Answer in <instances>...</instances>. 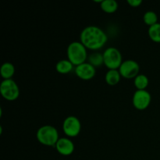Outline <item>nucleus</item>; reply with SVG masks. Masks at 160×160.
<instances>
[{
  "label": "nucleus",
  "instance_id": "nucleus-16",
  "mask_svg": "<svg viewBox=\"0 0 160 160\" xmlns=\"http://www.w3.org/2000/svg\"><path fill=\"white\" fill-rule=\"evenodd\" d=\"M148 36L152 41L155 42H160V23H157L148 28Z\"/></svg>",
  "mask_w": 160,
  "mask_h": 160
},
{
  "label": "nucleus",
  "instance_id": "nucleus-4",
  "mask_svg": "<svg viewBox=\"0 0 160 160\" xmlns=\"http://www.w3.org/2000/svg\"><path fill=\"white\" fill-rule=\"evenodd\" d=\"M103 54L104 65L109 70H117L121 66L122 55L117 48L109 47L105 50Z\"/></svg>",
  "mask_w": 160,
  "mask_h": 160
},
{
  "label": "nucleus",
  "instance_id": "nucleus-1",
  "mask_svg": "<svg viewBox=\"0 0 160 160\" xmlns=\"http://www.w3.org/2000/svg\"><path fill=\"white\" fill-rule=\"evenodd\" d=\"M81 42L90 50H98L106 44L108 38L103 30L96 26L86 27L80 35Z\"/></svg>",
  "mask_w": 160,
  "mask_h": 160
},
{
  "label": "nucleus",
  "instance_id": "nucleus-6",
  "mask_svg": "<svg viewBox=\"0 0 160 160\" xmlns=\"http://www.w3.org/2000/svg\"><path fill=\"white\" fill-rule=\"evenodd\" d=\"M64 134L70 138L77 137L81 131V123L79 119L73 116H70L64 120L62 123Z\"/></svg>",
  "mask_w": 160,
  "mask_h": 160
},
{
  "label": "nucleus",
  "instance_id": "nucleus-7",
  "mask_svg": "<svg viewBox=\"0 0 160 160\" xmlns=\"http://www.w3.org/2000/svg\"><path fill=\"white\" fill-rule=\"evenodd\" d=\"M139 70H140L139 64L132 59L123 61L119 68V72L121 77L127 79L135 78L138 75Z\"/></svg>",
  "mask_w": 160,
  "mask_h": 160
},
{
  "label": "nucleus",
  "instance_id": "nucleus-13",
  "mask_svg": "<svg viewBox=\"0 0 160 160\" xmlns=\"http://www.w3.org/2000/svg\"><path fill=\"white\" fill-rule=\"evenodd\" d=\"M120 78H121V75H120L119 70H109V71L106 73L105 80L108 84L113 86L120 82Z\"/></svg>",
  "mask_w": 160,
  "mask_h": 160
},
{
  "label": "nucleus",
  "instance_id": "nucleus-5",
  "mask_svg": "<svg viewBox=\"0 0 160 160\" xmlns=\"http://www.w3.org/2000/svg\"><path fill=\"white\" fill-rule=\"evenodd\" d=\"M0 92L7 101H15L20 95V88L12 79L4 80L0 84Z\"/></svg>",
  "mask_w": 160,
  "mask_h": 160
},
{
  "label": "nucleus",
  "instance_id": "nucleus-10",
  "mask_svg": "<svg viewBox=\"0 0 160 160\" xmlns=\"http://www.w3.org/2000/svg\"><path fill=\"white\" fill-rule=\"evenodd\" d=\"M56 148L58 152L62 156H70L74 151V144L70 139L67 138H61L56 145Z\"/></svg>",
  "mask_w": 160,
  "mask_h": 160
},
{
  "label": "nucleus",
  "instance_id": "nucleus-19",
  "mask_svg": "<svg viewBox=\"0 0 160 160\" xmlns=\"http://www.w3.org/2000/svg\"><path fill=\"white\" fill-rule=\"evenodd\" d=\"M128 3L132 7H138L142 3V0H128Z\"/></svg>",
  "mask_w": 160,
  "mask_h": 160
},
{
  "label": "nucleus",
  "instance_id": "nucleus-15",
  "mask_svg": "<svg viewBox=\"0 0 160 160\" xmlns=\"http://www.w3.org/2000/svg\"><path fill=\"white\" fill-rule=\"evenodd\" d=\"M134 86L137 88V90H145L148 87V77L144 74H138L134 78Z\"/></svg>",
  "mask_w": 160,
  "mask_h": 160
},
{
  "label": "nucleus",
  "instance_id": "nucleus-11",
  "mask_svg": "<svg viewBox=\"0 0 160 160\" xmlns=\"http://www.w3.org/2000/svg\"><path fill=\"white\" fill-rule=\"evenodd\" d=\"M0 73L4 80L12 79V76L15 73V67L11 62H4L0 69Z\"/></svg>",
  "mask_w": 160,
  "mask_h": 160
},
{
  "label": "nucleus",
  "instance_id": "nucleus-2",
  "mask_svg": "<svg viewBox=\"0 0 160 160\" xmlns=\"http://www.w3.org/2000/svg\"><path fill=\"white\" fill-rule=\"evenodd\" d=\"M67 58L73 66H79L86 62L88 58L87 48L81 42H73L67 47Z\"/></svg>",
  "mask_w": 160,
  "mask_h": 160
},
{
  "label": "nucleus",
  "instance_id": "nucleus-9",
  "mask_svg": "<svg viewBox=\"0 0 160 160\" xmlns=\"http://www.w3.org/2000/svg\"><path fill=\"white\" fill-rule=\"evenodd\" d=\"M96 70L95 67H93L89 62H84L79 66H77L75 68V73L81 79L84 81H88L95 77Z\"/></svg>",
  "mask_w": 160,
  "mask_h": 160
},
{
  "label": "nucleus",
  "instance_id": "nucleus-12",
  "mask_svg": "<svg viewBox=\"0 0 160 160\" xmlns=\"http://www.w3.org/2000/svg\"><path fill=\"white\" fill-rule=\"evenodd\" d=\"M73 63L68 59H62V60L59 61L56 66V71L59 73H62V74H67V73H70L73 70Z\"/></svg>",
  "mask_w": 160,
  "mask_h": 160
},
{
  "label": "nucleus",
  "instance_id": "nucleus-8",
  "mask_svg": "<svg viewBox=\"0 0 160 160\" xmlns=\"http://www.w3.org/2000/svg\"><path fill=\"white\" fill-rule=\"evenodd\" d=\"M151 94L146 90H137L133 95V105L138 110H144L151 103Z\"/></svg>",
  "mask_w": 160,
  "mask_h": 160
},
{
  "label": "nucleus",
  "instance_id": "nucleus-18",
  "mask_svg": "<svg viewBox=\"0 0 160 160\" xmlns=\"http://www.w3.org/2000/svg\"><path fill=\"white\" fill-rule=\"evenodd\" d=\"M143 20L149 27L158 23V16L153 11H147L143 17Z\"/></svg>",
  "mask_w": 160,
  "mask_h": 160
},
{
  "label": "nucleus",
  "instance_id": "nucleus-17",
  "mask_svg": "<svg viewBox=\"0 0 160 160\" xmlns=\"http://www.w3.org/2000/svg\"><path fill=\"white\" fill-rule=\"evenodd\" d=\"M88 62L93 67H100L104 64L103 54L99 52H94L88 56Z\"/></svg>",
  "mask_w": 160,
  "mask_h": 160
},
{
  "label": "nucleus",
  "instance_id": "nucleus-3",
  "mask_svg": "<svg viewBox=\"0 0 160 160\" xmlns=\"http://www.w3.org/2000/svg\"><path fill=\"white\" fill-rule=\"evenodd\" d=\"M38 141L45 146H55L59 141V133L55 127L45 125L39 128L36 134Z\"/></svg>",
  "mask_w": 160,
  "mask_h": 160
},
{
  "label": "nucleus",
  "instance_id": "nucleus-14",
  "mask_svg": "<svg viewBox=\"0 0 160 160\" xmlns=\"http://www.w3.org/2000/svg\"><path fill=\"white\" fill-rule=\"evenodd\" d=\"M101 9L106 13H113L118 9V3L115 0H103L100 4Z\"/></svg>",
  "mask_w": 160,
  "mask_h": 160
}]
</instances>
